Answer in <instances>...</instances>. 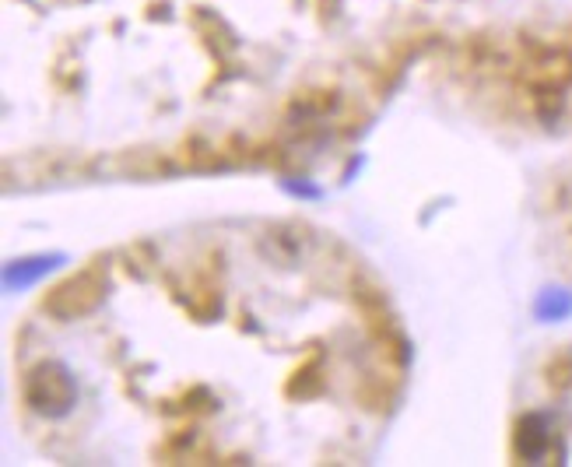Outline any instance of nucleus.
I'll list each match as a JSON object with an SVG mask.
<instances>
[{"label": "nucleus", "mask_w": 572, "mask_h": 467, "mask_svg": "<svg viewBox=\"0 0 572 467\" xmlns=\"http://www.w3.org/2000/svg\"><path fill=\"white\" fill-rule=\"evenodd\" d=\"M309 246H313V236L299 225H278L260 239V253L278 267H299L306 260Z\"/></svg>", "instance_id": "nucleus-4"}, {"label": "nucleus", "mask_w": 572, "mask_h": 467, "mask_svg": "<svg viewBox=\"0 0 572 467\" xmlns=\"http://www.w3.org/2000/svg\"><path fill=\"white\" fill-rule=\"evenodd\" d=\"M106 278L99 271H81L74 278H67L64 285H57L46 295V313H53L57 320H78L88 317L102 299H106Z\"/></svg>", "instance_id": "nucleus-2"}, {"label": "nucleus", "mask_w": 572, "mask_h": 467, "mask_svg": "<svg viewBox=\"0 0 572 467\" xmlns=\"http://www.w3.org/2000/svg\"><path fill=\"white\" fill-rule=\"evenodd\" d=\"M281 187L288 190L292 197H302V201H320L323 197V190L320 187H313V183H306V180H295V176H288V180H281Z\"/></svg>", "instance_id": "nucleus-7"}, {"label": "nucleus", "mask_w": 572, "mask_h": 467, "mask_svg": "<svg viewBox=\"0 0 572 467\" xmlns=\"http://www.w3.org/2000/svg\"><path fill=\"white\" fill-rule=\"evenodd\" d=\"M67 264L64 253H32V257H22V260H11L4 267V288L8 292H25V288L39 285L46 274L60 271Z\"/></svg>", "instance_id": "nucleus-5"}, {"label": "nucleus", "mask_w": 572, "mask_h": 467, "mask_svg": "<svg viewBox=\"0 0 572 467\" xmlns=\"http://www.w3.org/2000/svg\"><path fill=\"white\" fill-rule=\"evenodd\" d=\"M551 450V425L541 411H527L513 425V457L520 464H544Z\"/></svg>", "instance_id": "nucleus-3"}, {"label": "nucleus", "mask_w": 572, "mask_h": 467, "mask_svg": "<svg viewBox=\"0 0 572 467\" xmlns=\"http://www.w3.org/2000/svg\"><path fill=\"white\" fill-rule=\"evenodd\" d=\"M534 317L541 320V324L569 320L572 317V292H565V288H544L534 302Z\"/></svg>", "instance_id": "nucleus-6"}, {"label": "nucleus", "mask_w": 572, "mask_h": 467, "mask_svg": "<svg viewBox=\"0 0 572 467\" xmlns=\"http://www.w3.org/2000/svg\"><path fill=\"white\" fill-rule=\"evenodd\" d=\"M22 397L36 415L67 418L78 408V376L57 359H46L32 366L22 380Z\"/></svg>", "instance_id": "nucleus-1"}]
</instances>
